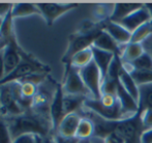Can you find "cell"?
Listing matches in <instances>:
<instances>
[{"mask_svg": "<svg viewBox=\"0 0 152 143\" xmlns=\"http://www.w3.org/2000/svg\"><path fill=\"white\" fill-rule=\"evenodd\" d=\"M4 118L7 122L12 140L27 134L37 135L45 138L51 135V132H53L50 117L37 114L31 109L22 114Z\"/></svg>", "mask_w": 152, "mask_h": 143, "instance_id": "1", "label": "cell"}, {"mask_svg": "<svg viewBox=\"0 0 152 143\" xmlns=\"http://www.w3.org/2000/svg\"><path fill=\"white\" fill-rule=\"evenodd\" d=\"M21 84L18 81L0 86V108L1 116L10 117L26 112L21 95Z\"/></svg>", "mask_w": 152, "mask_h": 143, "instance_id": "2", "label": "cell"}, {"mask_svg": "<svg viewBox=\"0 0 152 143\" xmlns=\"http://www.w3.org/2000/svg\"><path fill=\"white\" fill-rule=\"evenodd\" d=\"M20 54L22 57V60L19 63V65L14 70L12 73L6 75L1 81H0V86L6 83L15 82V81L21 80L24 77L28 76L31 74H35V73H44V74H48L50 72V67L48 65H44L40 62L38 59H36L31 54H28L22 49H20Z\"/></svg>", "mask_w": 152, "mask_h": 143, "instance_id": "3", "label": "cell"}, {"mask_svg": "<svg viewBox=\"0 0 152 143\" xmlns=\"http://www.w3.org/2000/svg\"><path fill=\"white\" fill-rule=\"evenodd\" d=\"M79 72H80L81 78H82L85 86L87 87V89L90 92L92 97L91 99L100 100V98H102V78L95 62L92 61L87 67L79 70Z\"/></svg>", "mask_w": 152, "mask_h": 143, "instance_id": "4", "label": "cell"}, {"mask_svg": "<svg viewBox=\"0 0 152 143\" xmlns=\"http://www.w3.org/2000/svg\"><path fill=\"white\" fill-rule=\"evenodd\" d=\"M49 85H50V83L48 81V78L46 79L45 82L38 85L37 91H36L35 95L32 100L31 110L33 112L37 113V114L50 117V112H49L50 111V105L53 101L56 89L51 90L49 88Z\"/></svg>", "mask_w": 152, "mask_h": 143, "instance_id": "5", "label": "cell"}, {"mask_svg": "<svg viewBox=\"0 0 152 143\" xmlns=\"http://www.w3.org/2000/svg\"><path fill=\"white\" fill-rule=\"evenodd\" d=\"M62 89H63L64 95H83V97H87L88 95H90V92L85 86L84 82L81 78L79 70L72 67H66Z\"/></svg>", "mask_w": 152, "mask_h": 143, "instance_id": "6", "label": "cell"}, {"mask_svg": "<svg viewBox=\"0 0 152 143\" xmlns=\"http://www.w3.org/2000/svg\"><path fill=\"white\" fill-rule=\"evenodd\" d=\"M78 6L79 5L76 3H37L40 15L45 19L48 26H52L53 23L59 17Z\"/></svg>", "mask_w": 152, "mask_h": 143, "instance_id": "7", "label": "cell"}, {"mask_svg": "<svg viewBox=\"0 0 152 143\" xmlns=\"http://www.w3.org/2000/svg\"><path fill=\"white\" fill-rule=\"evenodd\" d=\"M99 33V31H93V32H89L86 34H81V35H74L69 40L68 44V48L66 53L64 54L62 61L66 63V65L69 63L72 57L75 54H77L80 51H83L87 48H90L93 44L94 40Z\"/></svg>", "mask_w": 152, "mask_h": 143, "instance_id": "8", "label": "cell"}, {"mask_svg": "<svg viewBox=\"0 0 152 143\" xmlns=\"http://www.w3.org/2000/svg\"><path fill=\"white\" fill-rule=\"evenodd\" d=\"M84 106L86 109L91 111L92 113L96 114L97 116L106 119L109 121H120L123 120V115L121 112L120 104L114 108H107L102 105L99 100L86 99L84 102Z\"/></svg>", "mask_w": 152, "mask_h": 143, "instance_id": "9", "label": "cell"}, {"mask_svg": "<svg viewBox=\"0 0 152 143\" xmlns=\"http://www.w3.org/2000/svg\"><path fill=\"white\" fill-rule=\"evenodd\" d=\"M116 98L118 100L119 104H120L121 112L124 119L132 118V117L136 116L140 112L139 103L123 88V86L120 84L119 80L118 83H117Z\"/></svg>", "mask_w": 152, "mask_h": 143, "instance_id": "10", "label": "cell"}, {"mask_svg": "<svg viewBox=\"0 0 152 143\" xmlns=\"http://www.w3.org/2000/svg\"><path fill=\"white\" fill-rule=\"evenodd\" d=\"M63 98H64V92H63V89H62V85L57 84L56 91H55L53 101L50 105V111H49L50 112L51 122H52L53 134H55L57 132V129H58L61 120L65 116V114H64Z\"/></svg>", "mask_w": 152, "mask_h": 143, "instance_id": "11", "label": "cell"}, {"mask_svg": "<svg viewBox=\"0 0 152 143\" xmlns=\"http://www.w3.org/2000/svg\"><path fill=\"white\" fill-rule=\"evenodd\" d=\"M139 125H141V121L140 114L138 113L136 116L132 117V118L117 121L114 132L119 136H121L127 143H132L136 139V136L138 135Z\"/></svg>", "mask_w": 152, "mask_h": 143, "instance_id": "12", "label": "cell"}, {"mask_svg": "<svg viewBox=\"0 0 152 143\" xmlns=\"http://www.w3.org/2000/svg\"><path fill=\"white\" fill-rule=\"evenodd\" d=\"M151 17L148 10L145 6V4L138 10L132 12L129 16H127L125 19L121 21L119 24L122 25L126 30H128L130 33L134 32L138 28H140L142 25L150 22Z\"/></svg>", "mask_w": 152, "mask_h": 143, "instance_id": "13", "label": "cell"}, {"mask_svg": "<svg viewBox=\"0 0 152 143\" xmlns=\"http://www.w3.org/2000/svg\"><path fill=\"white\" fill-rule=\"evenodd\" d=\"M20 49L21 48L19 46L18 42H17L16 36H14L10 44L3 49V61L6 75L14 71L22 60Z\"/></svg>", "mask_w": 152, "mask_h": 143, "instance_id": "14", "label": "cell"}, {"mask_svg": "<svg viewBox=\"0 0 152 143\" xmlns=\"http://www.w3.org/2000/svg\"><path fill=\"white\" fill-rule=\"evenodd\" d=\"M107 33H109L113 37V40L117 43L120 47L126 46L132 40V33L126 30L122 25L116 22H110L106 25L104 29Z\"/></svg>", "mask_w": 152, "mask_h": 143, "instance_id": "15", "label": "cell"}, {"mask_svg": "<svg viewBox=\"0 0 152 143\" xmlns=\"http://www.w3.org/2000/svg\"><path fill=\"white\" fill-rule=\"evenodd\" d=\"M81 118L82 117L78 113H70V114L65 115L55 134H59V135L66 136V137H75Z\"/></svg>", "mask_w": 152, "mask_h": 143, "instance_id": "16", "label": "cell"}, {"mask_svg": "<svg viewBox=\"0 0 152 143\" xmlns=\"http://www.w3.org/2000/svg\"><path fill=\"white\" fill-rule=\"evenodd\" d=\"M91 50L92 53H93V61L97 65L98 70L102 74V81H104V79L106 78L107 74H108L109 67H110L111 63H112L113 59L115 57V54L111 52H107V51H102L92 46Z\"/></svg>", "mask_w": 152, "mask_h": 143, "instance_id": "17", "label": "cell"}, {"mask_svg": "<svg viewBox=\"0 0 152 143\" xmlns=\"http://www.w3.org/2000/svg\"><path fill=\"white\" fill-rule=\"evenodd\" d=\"M92 47H95V48L100 49L102 51H107V52L114 53L115 55H118V56L121 55L120 46L104 30L99 31V33L92 44Z\"/></svg>", "mask_w": 152, "mask_h": 143, "instance_id": "18", "label": "cell"}, {"mask_svg": "<svg viewBox=\"0 0 152 143\" xmlns=\"http://www.w3.org/2000/svg\"><path fill=\"white\" fill-rule=\"evenodd\" d=\"M121 55L120 59L122 65H132L134 61H136L140 56H142L146 51L142 44H134L129 43L126 46L120 47Z\"/></svg>", "mask_w": 152, "mask_h": 143, "instance_id": "19", "label": "cell"}, {"mask_svg": "<svg viewBox=\"0 0 152 143\" xmlns=\"http://www.w3.org/2000/svg\"><path fill=\"white\" fill-rule=\"evenodd\" d=\"M144 4L140 3H118L114 4L112 15L110 17V21L116 23H120L123 19H125L127 16H129L132 12L138 10Z\"/></svg>", "mask_w": 152, "mask_h": 143, "instance_id": "20", "label": "cell"}, {"mask_svg": "<svg viewBox=\"0 0 152 143\" xmlns=\"http://www.w3.org/2000/svg\"><path fill=\"white\" fill-rule=\"evenodd\" d=\"M12 21L14 18L12 16V10L3 18V23L0 28V51H3V49L7 46L12 40L15 34L14 28H12Z\"/></svg>", "mask_w": 152, "mask_h": 143, "instance_id": "21", "label": "cell"}, {"mask_svg": "<svg viewBox=\"0 0 152 143\" xmlns=\"http://www.w3.org/2000/svg\"><path fill=\"white\" fill-rule=\"evenodd\" d=\"M93 61V53H92L91 47L90 48H87L83 51H80L77 54H75L72 57L69 63L66 65L67 67H72L75 69L81 70L83 67H87L89 63H91Z\"/></svg>", "mask_w": 152, "mask_h": 143, "instance_id": "22", "label": "cell"}, {"mask_svg": "<svg viewBox=\"0 0 152 143\" xmlns=\"http://www.w3.org/2000/svg\"><path fill=\"white\" fill-rule=\"evenodd\" d=\"M119 82H120V84L123 86V88L139 103V99H140L139 86L137 85V83L134 82L132 77L129 75V73L126 72L124 69L120 74V76H119Z\"/></svg>", "mask_w": 152, "mask_h": 143, "instance_id": "23", "label": "cell"}, {"mask_svg": "<svg viewBox=\"0 0 152 143\" xmlns=\"http://www.w3.org/2000/svg\"><path fill=\"white\" fill-rule=\"evenodd\" d=\"M31 15H40L37 4L34 3H16L12 4V18L28 17Z\"/></svg>", "mask_w": 152, "mask_h": 143, "instance_id": "24", "label": "cell"}, {"mask_svg": "<svg viewBox=\"0 0 152 143\" xmlns=\"http://www.w3.org/2000/svg\"><path fill=\"white\" fill-rule=\"evenodd\" d=\"M94 133H95V129H94L93 121L88 117H82L77 129L76 137L79 140H89L94 136Z\"/></svg>", "mask_w": 152, "mask_h": 143, "instance_id": "25", "label": "cell"}, {"mask_svg": "<svg viewBox=\"0 0 152 143\" xmlns=\"http://www.w3.org/2000/svg\"><path fill=\"white\" fill-rule=\"evenodd\" d=\"M87 98L83 95H64L63 98V106H64V114L67 115L70 113H77V110L80 109Z\"/></svg>", "mask_w": 152, "mask_h": 143, "instance_id": "26", "label": "cell"}, {"mask_svg": "<svg viewBox=\"0 0 152 143\" xmlns=\"http://www.w3.org/2000/svg\"><path fill=\"white\" fill-rule=\"evenodd\" d=\"M123 69L126 72L129 73V75L132 77L134 82L137 83L138 86H142V85L151 84L152 83V72L151 71H139V70H134L132 67H128V65H123Z\"/></svg>", "mask_w": 152, "mask_h": 143, "instance_id": "27", "label": "cell"}, {"mask_svg": "<svg viewBox=\"0 0 152 143\" xmlns=\"http://www.w3.org/2000/svg\"><path fill=\"white\" fill-rule=\"evenodd\" d=\"M140 99H139V109L140 112L145 109H152V83L139 86Z\"/></svg>", "mask_w": 152, "mask_h": 143, "instance_id": "28", "label": "cell"}, {"mask_svg": "<svg viewBox=\"0 0 152 143\" xmlns=\"http://www.w3.org/2000/svg\"><path fill=\"white\" fill-rule=\"evenodd\" d=\"M151 35H152V21L142 25L140 28H138L134 32H132L130 43L143 44V43L146 40H148Z\"/></svg>", "mask_w": 152, "mask_h": 143, "instance_id": "29", "label": "cell"}, {"mask_svg": "<svg viewBox=\"0 0 152 143\" xmlns=\"http://www.w3.org/2000/svg\"><path fill=\"white\" fill-rule=\"evenodd\" d=\"M128 65V67H132L134 70H139V71H151L152 72V56L149 53L145 52L142 56H140L136 61L132 63V65Z\"/></svg>", "mask_w": 152, "mask_h": 143, "instance_id": "30", "label": "cell"}, {"mask_svg": "<svg viewBox=\"0 0 152 143\" xmlns=\"http://www.w3.org/2000/svg\"><path fill=\"white\" fill-rule=\"evenodd\" d=\"M123 71V65H122V61L120 59V56L118 55H115L114 59H113L112 63H111L110 67H109L108 74H107L106 78L110 79V80H114V81H118L119 80V76ZM104 78V79H106Z\"/></svg>", "mask_w": 152, "mask_h": 143, "instance_id": "31", "label": "cell"}, {"mask_svg": "<svg viewBox=\"0 0 152 143\" xmlns=\"http://www.w3.org/2000/svg\"><path fill=\"white\" fill-rule=\"evenodd\" d=\"M0 143H12V137L3 116H0Z\"/></svg>", "mask_w": 152, "mask_h": 143, "instance_id": "32", "label": "cell"}, {"mask_svg": "<svg viewBox=\"0 0 152 143\" xmlns=\"http://www.w3.org/2000/svg\"><path fill=\"white\" fill-rule=\"evenodd\" d=\"M117 83H118V81L110 80L108 78L104 79L102 83V95H116Z\"/></svg>", "mask_w": 152, "mask_h": 143, "instance_id": "33", "label": "cell"}, {"mask_svg": "<svg viewBox=\"0 0 152 143\" xmlns=\"http://www.w3.org/2000/svg\"><path fill=\"white\" fill-rule=\"evenodd\" d=\"M140 114V121L142 128L148 130L152 128V109H145V110L139 112Z\"/></svg>", "mask_w": 152, "mask_h": 143, "instance_id": "34", "label": "cell"}, {"mask_svg": "<svg viewBox=\"0 0 152 143\" xmlns=\"http://www.w3.org/2000/svg\"><path fill=\"white\" fill-rule=\"evenodd\" d=\"M99 101L102 103V105L107 108H114L119 105V102L117 100L116 95H102Z\"/></svg>", "mask_w": 152, "mask_h": 143, "instance_id": "35", "label": "cell"}, {"mask_svg": "<svg viewBox=\"0 0 152 143\" xmlns=\"http://www.w3.org/2000/svg\"><path fill=\"white\" fill-rule=\"evenodd\" d=\"M53 138L56 143H79L80 141L76 136L75 137H66V136H62L59 134H53Z\"/></svg>", "mask_w": 152, "mask_h": 143, "instance_id": "36", "label": "cell"}, {"mask_svg": "<svg viewBox=\"0 0 152 143\" xmlns=\"http://www.w3.org/2000/svg\"><path fill=\"white\" fill-rule=\"evenodd\" d=\"M104 143H127L121 136L116 134L115 132L108 134L106 137L104 138Z\"/></svg>", "mask_w": 152, "mask_h": 143, "instance_id": "37", "label": "cell"}, {"mask_svg": "<svg viewBox=\"0 0 152 143\" xmlns=\"http://www.w3.org/2000/svg\"><path fill=\"white\" fill-rule=\"evenodd\" d=\"M12 143H36V135L27 134L12 140Z\"/></svg>", "mask_w": 152, "mask_h": 143, "instance_id": "38", "label": "cell"}, {"mask_svg": "<svg viewBox=\"0 0 152 143\" xmlns=\"http://www.w3.org/2000/svg\"><path fill=\"white\" fill-rule=\"evenodd\" d=\"M139 141L140 143H152V128L145 130L141 133Z\"/></svg>", "mask_w": 152, "mask_h": 143, "instance_id": "39", "label": "cell"}, {"mask_svg": "<svg viewBox=\"0 0 152 143\" xmlns=\"http://www.w3.org/2000/svg\"><path fill=\"white\" fill-rule=\"evenodd\" d=\"M12 3H0V17L4 18L12 10Z\"/></svg>", "mask_w": 152, "mask_h": 143, "instance_id": "40", "label": "cell"}, {"mask_svg": "<svg viewBox=\"0 0 152 143\" xmlns=\"http://www.w3.org/2000/svg\"><path fill=\"white\" fill-rule=\"evenodd\" d=\"M6 76L5 74V67H4L3 61V51H0V81Z\"/></svg>", "mask_w": 152, "mask_h": 143, "instance_id": "41", "label": "cell"}, {"mask_svg": "<svg viewBox=\"0 0 152 143\" xmlns=\"http://www.w3.org/2000/svg\"><path fill=\"white\" fill-rule=\"evenodd\" d=\"M142 45H143V47H144L145 51H146L147 53H149V54L152 56V35L148 38V40H145Z\"/></svg>", "mask_w": 152, "mask_h": 143, "instance_id": "42", "label": "cell"}, {"mask_svg": "<svg viewBox=\"0 0 152 143\" xmlns=\"http://www.w3.org/2000/svg\"><path fill=\"white\" fill-rule=\"evenodd\" d=\"M42 143H56V142H55L53 136L49 135V136H47V137L42 138Z\"/></svg>", "mask_w": 152, "mask_h": 143, "instance_id": "43", "label": "cell"}, {"mask_svg": "<svg viewBox=\"0 0 152 143\" xmlns=\"http://www.w3.org/2000/svg\"><path fill=\"white\" fill-rule=\"evenodd\" d=\"M145 6L147 7V10H148V12H149V14H150L151 21H152V3H147V4H145Z\"/></svg>", "mask_w": 152, "mask_h": 143, "instance_id": "44", "label": "cell"}, {"mask_svg": "<svg viewBox=\"0 0 152 143\" xmlns=\"http://www.w3.org/2000/svg\"><path fill=\"white\" fill-rule=\"evenodd\" d=\"M36 143H42V138L36 135Z\"/></svg>", "mask_w": 152, "mask_h": 143, "instance_id": "45", "label": "cell"}, {"mask_svg": "<svg viewBox=\"0 0 152 143\" xmlns=\"http://www.w3.org/2000/svg\"><path fill=\"white\" fill-rule=\"evenodd\" d=\"M79 143H92V141H91V139H89V140H80Z\"/></svg>", "mask_w": 152, "mask_h": 143, "instance_id": "46", "label": "cell"}, {"mask_svg": "<svg viewBox=\"0 0 152 143\" xmlns=\"http://www.w3.org/2000/svg\"><path fill=\"white\" fill-rule=\"evenodd\" d=\"M0 116H1V108H0Z\"/></svg>", "mask_w": 152, "mask_h": 143, "instance_id": "47", "label": "cell"}]
</instances>
